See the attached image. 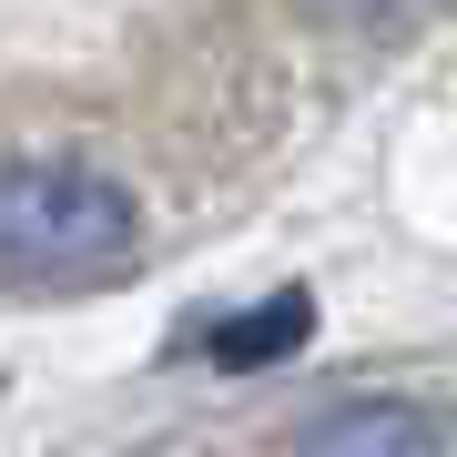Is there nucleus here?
I'll use <instances>...</instances> for the list:
<instances>
[{
  "mask_svg": "<svg viewBox=\"0 0 457 457\" xmlns=\"http://www.w3.org/2000/svg\"><path fill=\"white\" fill-rule=\"evenodd\" d=\"M295 457H447V417L417 396H356L295 437Z\"/></svg>",
  "mask_w": 457,
  "mask_h": 457,
  "instance_id": "f03ea898",
  "label": "nucleus"
},
{
  "mask_svg": "<svg viewBox=\"0 0 457 457\" xmlns=\"http://www.w3.org/2000/svg\"><path fill=\"white\" fill-rule=\"evenodd\" d=\"M315 336V305L305 295H275V305H245L234 326H213V366H275Z\"/></svg>",
  "mask_w": 457,
  "mask_h": 457,
  "instance_id": "7ed1b4c3",
  "label": "nucleus"
},
{
  "mask_svg": "<svg viewBox=\"0 0 457 457\" xmlns=\"http://www.w3.org/2000/svg\"><path fill=\"white\" fill-rule=\"evenodd\" d=\"M132 254V194L92 163L0 173V285H92Z\"/></svg>",
  "mask_w": 457,
  "mask_h": 457,
  "instance_id": "f257e3e1",
  "label": "nucleus"
}]
</instances>
